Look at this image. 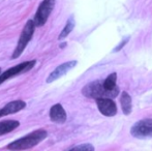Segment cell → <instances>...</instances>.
<instances>
[{
	"mask_svg": "<svg viewBox=\"0 0 152 151\" xmlns=\"http://www.w3.org/2000/svg\"><path fill=\"white\" fill-rule=\"evenodd\" d=\"M77 64H78V62H77L76 60L67 61V62H65V63H62L61 65L57 66L56 69L50 74V76L47 79V83H52V82H54V81L58 80L62 76H64L69 71H72Z\"/></svg>",
	"mask_w": 152,
	"mask_h": 151,
	"instance_id": "ba28073f",
	"label": "cell"
},
{
	"mask_svg": "<svg viewBox=\"0 0 152 151\" xmlns=\"http://www.w3.org/2000/svg\"><path fill=\"white\" fill-rule=\"evenodd\" d=\"M96 105L99 112L104 116L113 117L117 114V106L112 98H108V97L96 98Z\"/></svg>",
	"mask_w": 152,
	"mask_h": 151,
	"instance_id": "52a82bcc",
	"label": "cell"
},
{
	"mask_svg": "<svg viewBox=\"0 0 152 151\" xmlns=\"http://www.w3.org/2000/svg\"><path fill=\"white\" fill-rule=\"evenodd\" d=\"M0 74H1V69H0Z\"/></svg>",
	"mask_w": 152,
	"mask_h": 151,
	"instance_id": "e0dca14e",
	"label": "cell"
},
{
	"mask_svg": "<svg viewBox=\"0 0 152 151\" xmlns=\"http://www.w3.org/2000/svg\"><path fill=\"white\" fill-rule=\"evenodd\" d=\"M74 27H75L74 17H70V18L67 20V22H66V24H65V26H64L63 30L61 31L60 35L58 36V39H63V38H65L70 32H72V30H74Z\"/></svg>",
	"mask_w": 152,
	"mask_h": 151,
	"instance_id": "5bb4252c",
	"label": "cell"
},
{
	"mask_svg": "<svg viewBox=\"0 0 152 151\" xmlns=\"http://www.w3.org/2000/svg\"><path fill=\"white\" fill-rule=\"evenodd\" d=\"M116 81H117V74L113 73L107 77L106 80L102 81V86H104V88L106 89V90H109V91L117 90V89H119V88L116 85Z\"/></svg>",
	"mask_w": 152,
	"mask_h": 151,
	"instance_id": "4fadbf2b",
	"label": "cell"
},
{
	"mask_svg": "<svg viewBox=\"0 0 152 151\" xmlns=\"http://www.w3.org/2000/svg\"><path fill=\"white\" fill-rule=\"evenodd\" d=\"M129 39H130V37H129V36H126V37L124 38V39L122 40V42H120V44H119L118 46H117L116 48L114 49V52H118V51H120L121 49L123 48V47L125 46L126 44H127V42H128V40H129Z\"/></svg>",
	"mask_w": 152,
	"mask_h": 151,
	"instance_id": "2e32d148",
	"label": "cell"
},
{
	"mask_svg": "<svg viewBox=\"0 0 152 151\" xmlns=\"http://www.w3.org/2000/svg\"><path fill=\"white\" fill-rule=\"evenodd\" d=\"M26 107V103L23 101H10V103L6 104L2 109H0V117H4L7 116V115L10 114H15L17 112L21 111L24 108Z\"/></svg>",
	"mask_w": 152,
	"mask_h": 151,
	"instance_id": "9c48e42d",
	"label": "cell"
},
{
	"mask_svg": "<svg viewBox=\"0 0 152 151\" xmlns=\"http://www.w3.org/2000/svg\"><path fill=\"white\" fill-rule=\"evenodd\" d=\"M34 29H35V25H34L33 20H29L28 22L26 23V25L24 26L22 32H21L19 42H18V44H17V47H16V49H15L14 53H12V59L19 58V57L21 56V54L24 52L26 46L31 40L32 36H33Z\"/></svg>",
	"mask_w": 152,
	"mask_h": 151,
	"instance_id": "3957f363",
	"label": "cell"
},
{
	"mask_svg": "<svg viewBox=\"0 0 152 151\" xmlns=\"http://www.w3.org/2000/svg\"><path fill=\"white\" fill-rule=\"evenodd\" d=\"M50 119L53 122L56 123H64L66 121V113L65 110L60 104L54 105L50 110Z\"/></svg>",
	"mask_w": 152,
	"mask_h": 151,
	"instance_id": "30bf717a",
	"label": "cell"
},
{
	"mask_svg": "<svg viewBox=\"0 0 152 151\" xmlns=\"http://www.w3.org/2000/svg\"><path fill=\"white\" fill-rule=\"evenodd\" d=\"M83 95L89 98H102V97H108V98H115L118 95L119 89L113 91L106 90L102 86V81H94L89 84H87L82 89Z\"/></svg>",
	"mask_w": 152,
	"mask_h": 151,
	"instance_id": "7a4b0ae2",
	"label": "cell"
},
{
	"mask_svg": "<svg viewBox=\"0 0 152 151\" xmlns=\"http://www.w3.org/2000/svg\"><path fill=\"white\" fill-rule=\"evenodd\" d=\"M130 133L138 139L152 138V119H143L136 122L132 126Z\"/></svg>",
	"mask_w": 152,
	"mask_h": 151,
	"instance_id": "5b68a950",
	"label": "cell"
},
{
	"mask_svg": "<svg viewBox=\"0 0 152 151\" xmlns=\"http://www.w3.org/2000/svg\"><path fill=\"white\" fill-rule=\"evenodd\" d=\"M54 6H55V0H44L39 4V6L37 8V12H36L33 19L34 25L36 27L44 26L46 24V22L48 21L49 16L52 12Z\"/></svg>",
	"mask_w": 152,
	"mask_h": 151,
	"instance_id": "277c9868",
	"label": "cell"
},
{
	"mask_svg": "<svg viewBox=\"0 0 152 151\" xmlns=\"http://www.w3.org/2000/svg\"><path fill=\"white\" fill-rule=\"evenodd\" d=\"M120 105L121 109L124 115H129L132 110V96L128 94L126 91H122L121 97H120Z\"/></svg>",
	"mask_w": 152,
	"mask_h": 151,
	"instance_id": "8fae6325",
	"label": "cell"
},
{
	"mask_svg": "<svg viewBox=\"0 0 152 151\" xmlns=\"http://www.w3.org/2000/svg\"><path fill=\"white\" fill-rule=\"evenodd\" d=\"M47 136H48V133L45 129H37V131L28 133L21 139H18L17 141H14L7 146V148L10 150L29 149V148L34 147L42 141H44L47 138Z\"/></svg>",
	"mask_w": 152,
	"mask_h": 151,
	"instance_id": "6da1fadb",
	"label": "cell"
},
{
	"mask_svg": "<svg viewBox=\"0 0 152 151\" xmlns=\"http://www.w3.org/2000/svg\"><path fill=\"white\" fill-rule=\"evenodd\" d=\"M35 63H36L35 60H30V61H26V62H22L14 67H10V69H7V71H5L4 73H2L0 75V85L3 82H5L6 80L12 78V77L20 75V74L23 73H26V71H29L31 69H33Z\"/></svg>",
	"mask_w": 152,
	"mask_h": 151,
	"instance_id": "8992f818",
	"label": "cell"
},
{
	"mask_svg": "<svg viewBox=\"0 0 152 151\" xmlns=\"http://www.w3.org/2000/svg\"><path fill=\"white\" fill-rule=\"evenodd\" d=\"M20 125V122L17 120H4L0 122V136H3L16 129Z\"/></svg>",
	"mask_w": 152,
	"mask_h": 151,
	"instance_id": "7c38bea8",
	"label": "cell"
},
{
	"mask_svg": "<svg viewBox=\"0 0 152 151\" xmlns=\"http://www.w3.org/2000/svg\"><path fill=\"white\" fill-rule=\"evenodd\" d=\"M70 150H81V151H93L94 147L90 144H82V145L75 146Z\"/></svg>",
	"mask_w": 152,
	"mask_h": 151,
	"instance_id": "9a60e30c",
	"label": "cell"
}]
</instances>
